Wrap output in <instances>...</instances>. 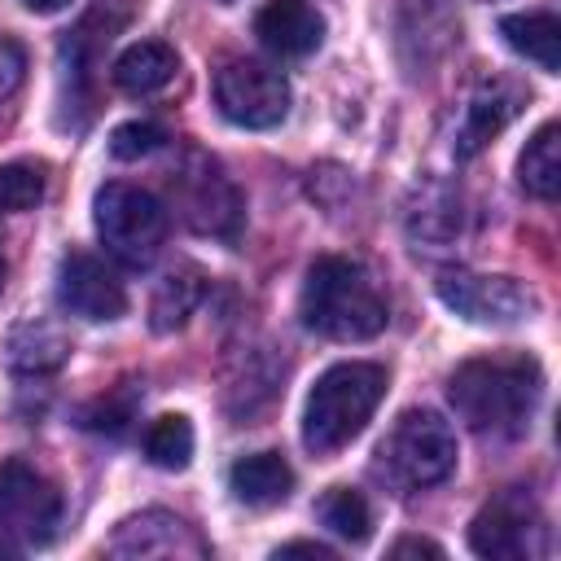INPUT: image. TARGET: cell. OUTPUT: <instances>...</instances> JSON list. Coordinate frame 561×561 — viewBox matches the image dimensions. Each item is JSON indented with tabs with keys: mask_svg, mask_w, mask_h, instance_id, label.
<instances>
[{
	"mask_svg": "<svg viewBox=\"0 0 561 561\" xmlns=\"http://www.w3.org/2000/svg\"><path fill=\"white\" fill-rule=\"evenodd\" d=\"M105 552L110 557H127V561H149V557L175 561V557H206L210 548L184 517L149 508V513H136V517L118 522V530L110 535Z\"/></svg>",
	"mask_w": 561,
	"mask_h": 561,
	"instance_id": "obj_12",
	"label": "cell"
},
{
	"mask_svg": "<svg viewBox=\"0 0 561 561\" xmlns=\"http://www.w3.org/2000/svg\"><path fill=\"white\" fill-rule=\"evenodd\" d=\"M469 548L486 561H539L548 557V517L526 491H500L478 508Z\"/></svg>",
	"mask_w": 561,
	"mask_h": 561,
	"instance_id": "obj_7",
	"label": "cell"
},
{
	"mask_svg": "<svg viewBox=\"0 0 561 561\" xmlns=\"http://www.w3.org/2000/svg\"><path fill=\"white\" fill-rule=\"evenodd\" d=\"M386 399V368L368 359L333 364L316 377L302 408V443L311 456H333L364 434L377 403Z\"/></svg>",
	"mask_w": 561,
	"mask_h": 561,
	"instance_id": "obj_3",
	"label": "cell"
},
{
	"mask_svg": "<svg viewBox=\"0 0 561 561\" xmlns=\"http://www.w3.org/2000/svg\"><path fill=\"white\" fill-rule=\"evenodd\" d=\"M530 101V92L508 79V75H491L473 88L469 105H465V123H460V136H456V158H473L482 145H491L517 114L522 105Z\"/></svg>",
	"mask_w": 561,
	"mask_h": 561,
	"instance_id": "obj_13",
	"label": "cell"
},
{
	"mask_svg": "<svg viewBox=\"0 0 561 561\" xmlns=\"http://www.w3.org/2000/svg\"><path fill=\"white\" fill-rule=\"evenodd\" d=\"M61 526V491L57 482L22 456L0 465V530L18 543H48Z\"/></svg>",
	"mask_w": 561,
	"mask_h": 561,
	"instance_id": "obj_9",
	"label": "cell"
},
{
	"mask_svg": "<svg viewBox=\"0 0 561 561\" xmlns=\"http://www.w3.org/2000/svg\"><path fill=\"white\" fill-rule=\"evenodd\" d=\"M438 298L465 316L469 324H522L535 316L539 298L517 280V276H486L469 267H447L438 272Z\"/></svg>",
	"mask_w": 561,
	"mask_h": 561,
	"instance_id": "obj_10",
	"label": "cell"
},
{
	"mask_svg": "<svg viewBox=\"0 0 561 561\" xmlns=\"http://www.w3.org/2000/svg\"><path fill=\"white\" fill-rule=\"evenodd\" d=\"M197 298H202V272H197L193 263H180L175 272L162 276V285H158V294H153V302H149V316H153L149 324H153L158 333L180 329V324L193 316Z\"/></svg>",
	"mask_w": 561,
	"mask_h": 561,
	"instance_id": "obj_20",
	"label": "cell"
},
{
	"mask_svg": "<svg viewBox=\"0 0 561 561\" xmlns=\"http://www.w3.org/2000/svg\"><path fill=\"white\" fill-rule=\"evenodd\" d=\"M4 276H9V267H4V254H0V289H4Z\"/></svg>",
	"mask_w": 561,
	"mask_h": 561,
	"instance_id": "obj_31",
	"label": "cell"
},
{
	"mask_svg": "<svg viewBox=\"0 0 561 561\" xmlns=\"http://www.w3.org/2000/svg\"><path fill=\"white\" fill-rule=\"evenodd\" d=\"M131 416H136V394L131 390L110 394V399H96L92 408H83V425L88 430H101V434H123Z\"/></svg>",
	"mask_w": 561,
	"mask_h": 561,
	"instance_id": "obj_26",
	"label": "cell"
},
{
	"mask_svg": "<svg viewBox=\"0 0 561 561\" xmlns=\"http://www.w3.org/2000/svg\"><path fill=\"white\" fill-rule=\"evenodd\" d=\"M500 35L513 53L535 61L543 75H557V66H561V22H557L552 9H530V13L500 18Z\"/></svg>",
	"mask_w": 561,
	"mask_h": 561,
	"instance_id": "obj_18",
	"label": "cell"
},
{
	"mask_svg": "<svg viewBox=\"0 0 561 561\" xmlns=\"http://www.w3.org/2000/svg\"><path fill=\"white\" fill-rule=\"evenodd\" d=\"M57 302L79 320H118L127 311V289L96 254L70 250L57 267Z\"/></svg>",
	"mask_w": 561,
	"mask_h": 561,
	"instance_id": "obj_11",
	"label": "cell"
},
{
	"mask_svg": "<svg viewBox=\"0 0 561 561\" xmlns=\"http://www.w3.org/2000/svg\"><path fill=\"white\" fill-rule=\"evenodd\" d=\"M167 206L136 184H105L96 193V237L123 267H149L167 241Z\"/></svg>",
	"mask_w": 561,
	"mask_h": 561,
	"instance_id": "obj_5",
	"label": "cell"
},
{
	"mask_svg": "<svg viewBox=\"0 0 561 561\" xmlns=\"http://www.w3.org/2000/svg\"><path fill=\"white\" fill-rule=\"evenodd\" d=\"M66 355H70V342L48 324H22L9 337V359L22 373H53Z\"/></svg>",
	"mask_w": 561,
	"mask_h": 561,
	"instance_id": "obj_22",
	"label": "cell"
},
{
	"mask_svg": "<svg viewBox=\"0 0 561 561\" xmlns=\"http://www.w3.org/2000/svg\"><path fill=\"white\" fill-rule=\"evenodd\" d=\"M316 517H320V526H329L346 543H364L373 530V508L355 486H329L316 504Z\"/></svg>",
	"mask_w": 561,
	"mask_h": 561,
	"instance_id": "obj_21",
	"label": "cell"
},
{
	"mask_svg": "<svg viewBox=\"0 0 561 561\" xmlns=\"http://www.w3.org/2000/svg\"><path fill=\"white\" fill-rule=\"evenodd\" d=\"M175 70H180V57H175L171 44L140 39V44H131V48L118 53V61H114V88H123L127 96H153V92H162L175 79Z\"/></svg>",
	"mask_w": 561,
	"mask_h": 561,
	"instance_id": "obj_17",
	"label": "cell"
},
{
	"mask_svg": "<svg viewBox=\"0 0 561 561\" xmlns=\"http://www.w3.org/2000/svg\"><path fill=\"white\" fill-rule=\"evenodd\" d=\"M302 329L329 342H364L377 337L390 320V302L373 272L342 254H320L307 267L302 294H298Z\"/></svg>",
	"mask_w": 561,
	"mask_h": 561,
	"instance_id": "obj_2",
	"label": "cell"
},
{
	"mask_svg": "<svg viewBox=\"0 0 561 561\" xmlns=\"http://www.w3.org/2000/svg\"><path fill=\"white\" fill-rule=\"evenodd\" d=\"M145 456L158 469H184L193 460V425L180 412H162L145 430Z\"/></svg>",
	"mask_w": 561,
	"mask_h": 561,
	"instance_id": "obj_23",
	"label": "cell"
},
{
	"mask_svg": "<svg viewBox=\"0 0 561 561\" xmlns=\"http://www.w3.org/2000/svg\"><path fill=\"white\" fill-rule=\"evenodd\" d=\"M228 486L245 508H276L294 491V469L280 451H254L228 469Z\"/></svg>",
	"mask_w": 561,
	"mask_h": 561,
	"instance_id": "obj_16",
	"label": "cell"
},
{
	"mask_svg": "<svg viewBox=\"0 0 561 561\" xmlns=\"http://www.w3.org/2000/svg\"><path fill=\"white\" fill-rule=\"evenodd\" d=\"M127 0H96V9L70 31V39L61 44V75L70 83V92L79 88L88 96V83H92V70L105 53V44L114 39V31L127 22Z\"/></svg>",
	"mask_w": 561,
	"mask_h": 561,
	"instance_id": "obj_15",
	"label": "cell"
},
{
	"mask_svg": "<svg viewBox=\"0 0 561 561\" xmlns=\"http://www.w3.org/2000/svg\"><path fill=\"white\" fill-rule=\"evenodd\" d=\"M447 399L473 434L517 438L543 399V368L535 355H478L447 377Z\"/></svg>",
	"mask_w": 561,
	"mask_h": 561,
	"instance_id": "obj_1",
	"label": "cell"
},
{
	"mask_svg": "<svg viewBox=\"0 0 561 561\" xmlns=\"http://www.w3.org/2000/svg\"><path fill=\"white\" fill-rule=\"evenodd\" d=\"M44 197V171L31 162H9L0 167V215L31 210Z\"/></svg>",
	"mask_w": 561,
	"mask_h": 561,
	"instance_id": "obj_24",
	"label": "cell"
},
{
	"mask_svg": "<svg viewBox=\"0 0 561 561\" xmlns=\"http://www.w3.org/2000/svg\"><path fill=\"white\" fill-rule=\"evenodd\" d=\"M171 193H175V210L184 215V224L202 237H219V241H237L241 237V219H245V202L237 193V184L224 175V167L206 153H188L184 167L171 175Z\"/></svg>",
	"mask_w": 561,
	"mask_h": 561,
	"instance_id": "obj_6",
	"label": "cell"
},
{
	"mask_svg": "<svg viewBox=\"0 0 561 561\" xmlns=\"http://www.w3.org/2000/svg\"><path fill=\"white\" fill-rule=\"evenodd\" d=\"M254 35L276 57H307L324 39V18L311 0H267L254 13Z\"/></svg>",
	"mask_w": 561,
	"mask_h": 561,
	"instance_id": "obj_14",
	"label": "cell"
},
{
	"mask_svg": "<svg viewBox=\"0 0 561 561\" xmlns=\"http://www.w3.org/2000/svg\"><path fill=\"white\" fill-rule=\"evenodd\" d=\"M167 145V131L158 127V123H123V127H114V136H110V153L114 158H123V162H136V158H149L153 149H162Z\"/></svg>",
	"mask_w": 561,
	"mask_h": 561,
	"instance_id": "obj_25",
	"label": "cell"
},
{
	"mask_svg": "<svg viewBox=\"0 0 561 561\" xmlns=\"http://www.w3.org/2000/svg\"><path fill=\"white\" fill-rule=\"evenodd\" d=\"M390 557H443V548H438V543H430V539L408 535V539L390 543Z\"/></svg>",
	"mask_w": 561,
	"mask_h": 561,
	"instance_id": "obj_28",
	"label": "cell"
},
{
	"mask_svg": "<svg viewBox=\"0 0 561 561\" xmlns=\"http://www.w3.org/2000/svg\"><path fill=\"white\" fill-rule=\"evenodd\" d=\"M31 13H57V9H66L70 0H22Z\"/></svg>",
	"mask_w": 561,
	"mask_h": 561,
	"instance_id": "obj_30",
	"label": "cell"
},
{
	"mask_svg": "<svg viewBox=\"0 0 561 561\" xmlns=\"http://www.w3.org/2000/svg\"><path fill=\"white\" fill-rule=\"evenodd\" d=\"M276 557H324V561H329L333 552H329L324 543H311V539H294V543H280V548H276Z\"/></svg>",
	"mask_w": 561,
	"mask_h": 561,
	"instance_id": "obj_29",
	"label": "cell"
},
{
	"mask_svg": "<svg viewBox=\"0 0 561 561\" xmlns=\"http://www.w3.org/2000/svg\"><path fill=\"white\" fill-rule=\"evenodd\" d=\"M22 75H26V57H22V48H18L9 35H0V101H9V96L18 92Z\"/></svg>",
	"mask_w": 561,
	"mask_h": 561,
	"instance_id": "obj_27",
	"label": "cell"
},
{
	"mask_svg": "<svg viewBox=\"0 0 561 561\" xmlns=\"http://www.w3.org/2000/svg\"><path fill=\"white\" fill-rule=\"evenodd\" d=\"M517 180H522V188L530 197L557 202V193H561V140H557V123H543L526 140V149L517 158Z\"/></svg>",
	"mask_w": 561,
	"mask_h": 561,
	"instance_id": "obj_19",
	"label": "cell"
},
{
	"mask_svg": "<svg viewBox=\"0 0 561 561\" xmlns=\"http://www.w3.org/2000/svg\"><path fill=\"white\" fill-rule=\"evenodd\" d=\"M456 469V434L430 408H408L373 451V473L399 495L438 486Z\"/></svg>",
	"mask_w": 561,
	"mask_h": 561,
	"instance_id": "obj_4",
	"label": "cell"
},
{
	"mask_svg": "<svg viewBox=\"0 0 561 561\" xmlns=\"http://www.w3.org/2000/svg\"><path fill=\"white\" fill-rule=\"evenodd\" d=\"M215 105L232 127L267 131L289 114V79L267 61L232 57L215 70Z\"/></svg>",
	"mask_w": 561,
	"mask_h": 561,
	"instance_id": "obj_8",
	"label": "cell"
}]
</instances>
